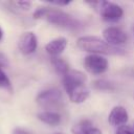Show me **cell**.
I'll list each match as a JSON object with an SVG mask.
<instances>
[{
  "label": "cell",
  "mask_w": 134,
  "mask_h": 134,
  "mask_svg": "<svg viewBox=\"0 0 134 134\" xmlns=\"http://www.w3.org/2000/svg\"><path fill=\"white\" fill-rule=\"evenodd\" d=\"M57 134H61V133H57Z\"/></svg>",
  "instance_id": "603a6c76"
},
{
  "label": "cell",
  "mask_w": 134,
  "mask_h": 134,
  "mask_svg": "<svg viewBox=\"0 0 134 134\" xmlns=\"http://www.w3.org/2000/svg\"><path fill=\"white\" fill-rule=\"evenodd\" d=\"M0 88H10V81L0 67Z\"/></svg>",
  "instance_id": "2e32d148"
},
{
  "label": "cell",
  "mask_w": 134,
  "mask_h": 134,
  "mask_svg": "<svg viewBox=\"0 0 134 134\" xmlns=\"http://www.w3.org/2000/svg\"><path fill=\"white\" fill-rule=\"evenodd\" d=\"M14 4L21 10H28L31 6V3L29 1H16Z\"/></svg>",
  "instance_id": "e0dca14e"
},
{
  "label": "cell",
  "mask_w": 134,
  "mask_h": 134,
  "mask_svg": "<svg viewBox=\"0 0 134 134\" xmlns=\"http://www.w3.org/2000/svg\"><path fill=\"white\" fill-rule=\"evenodd\" d=\"M13 134H31L30 132H28L27 130L25 129H22V128H16L13 132Z\"/></svg>",
  "instance_id": "ffe728a7"
},
{
  "label": "cell",
  "mask_w": 134,
  "mask_h": 134,
  "mask_svg": "<svg viewBox=\"0 0 134 134\" xmlns=\"http://www.w3.org/2000/svg\"><path fill=\"white\" fill-rule=\"evenodd\" d=\"M32 16L34 19H43L57 27L69 31H77L82 28V23L77 19L60 8L42 6L37 8Z\"/></svg>",
  "instance_id": "6da1fadb"
},
{
  "label": "cell",
  "mask_w": 134,
  "mask_h": 134,
  "mask_svg": "<svg viewBox=\"0 0 134 134\" xmlns=\"http://www.w3.org/2000/svg\"><path fill=\"white\" fill-rule=\"evenodd\" d=\"M37 117L40 121L48 126H58L61 122V115L55 111L44 110L37 114Z\"/></svg>",
  "instance_id": "7c38bea8"
},
{
  "label": "cell",
  "mask_w": 134,
  "mask_h": 134,
  "mask_svg": "<svg viewBox=\"0 0 134 134\" xmlns=\"http://www.w3.org/2000/svg\"><path fill=\"white\" fill-rule=\"evenodd\" d=\"M84 66L92 74H102L108 69V60L99 54H88L84 59Z\"/></svg>",
  "instance_id": "5b68a950"
},
{
  "label": "cell",
  "mask_w": 134,
  "mask_h": 134,
  "mask_svg": "<svg viewBox=\"0 0 134 134\" xmlns=\"http://www.w3.org/2000/svg\"><path fill=\"white\" fill-rule=\"evenodd\" d=\"M91 5L95 6V9L98 10L103 20L108 22H116L121 19L124 16V9L120 5L110 2V1H99L92 2Z\"/></svg>",
  "instance_id": "277c9868"
},
{
  "label": "cell",
  "mask_w": 134,
  "mask_h": 134,
  "mask_svg": "<svg viewBox=\"0 0 134 134\" xmlns=\"http://www.w3.org/2000/svg\"><path fill=\"white\" fill-rule=\"evenodd\" d=\"M51 5H57V6H65L70 3V1H51L49 2Z\"/></svg>",
  "instance_id": "d6986e66"
},
{
  "label": "cell",
  "mask_w": 134,
  "mask_h": 134,
  "mask_svg": "<svg viewBox=\"0 0 134 134\" xmlns=\"http://www.w3.org/2000/svg\"><path fill=\"white\" fill-rule=\"evenodd\" d=\"M51 64H52L53 68L55 69V71L58 73H60L62 76H64L70 70L68 63L64 59H62L60 57H58V58H51Z\"/></svg>",
  "instance_id": "5bb4252c"
},
{
  "label": "cell",
  "mask_w": 134,
  "mask_h": 134,
  "mask_svg": "<svg viewBox=\"0 0 134 134\" xmlns=\"http://www.w3.org/2000/svg\"><path fill=\"white\" fill-rule=\"evenodd\" d=\"M93 87L96 89V90H99V91H114L115 90V86L112 82L108 81V80H105V79H99V80H96L93 82Z\"/></svg>",
  "instance_id": "9a60e30c"
},
{
  "label": "cell",
  "mask_w": 134,
  "mask_h": 134,
  "mask_svg": "<svg viewBox=\"0 0 134 134\" xmlns=\"http://www.w3.org/2000/svg\"><path fill=\"white\" fill-rule=\"evenodd\" d=\"M128 118H129L128 111L122 106L113 107L112 110L110 111L109 115H108V121L112 126L117 127V128L121 127V126H125L128 121Z\"/></svg>",
  "instance_id": "9c48e42d"
},
{
  "label": "cell",
  "mask_w": 134,
  "mask_h": 134,
  "mask_svg": "<svg viewBox=\"0 0 134 134\" xmlns=\"http://www.w3.org/2000/svg\"><path fill=\"white\" fill-rule=\"evenodd\" d=\"M133 31H134V27H133Z\"/></svg>",
  "instance_id": "cb8c5ba5"
},
{
  "label": "cell",
  "mask_w": 134,
  "mask_h": 134,
  "mask_svg": "<svg viewBox=\"0 0 134 134\" xmlns=\"http://www.w3.org/2000/svg\"><path fill=\"white\" fill-rule=\"evenodd\" d=\"M115 134H134V130L132 128H130L129 126L125 125V126L118 127Z\"/></svg>",
  "instance_id": "ac0fdd59"
},
{
  "label": "cell",
  "mask_w": 134,
  "mask_h": 134,
  "mask_svg": "<svg viewBox=\"0 0 134 134\" xmlns=\"http://www.w3.org/2000/svg\"><path fill=\"white\" fill-rule=\"evenodd\" d=\"M66 46H67V40L63 37H59L49 41L45 45V50L50 55V58H58L65 50Z\"/></svg>",
  "instance_id": "30bf717a"
},
{
  "label": "cell",
  "mask_w": 134,
  "mask_h": 134,
  "mask_svg": "<svg viewBox=\"0 0 134 134\" xmlns=\"http://www.w3.org/2000/svg\"><path fill=\"white\" fill-rule=\"evenodd\" d=\"M104 40L113 47H119L128 40L127 34L116 26H108L103 31Z\"/></svg>",
  "instance_id": "8992f818"
},
{
  "label": "cell",
  "mask_w": 134,
  "mask_h": 134,
  "mask_svg": "<svg viewBox=\"0 0 134 134\" xmlns=\"http://www.w3.org/2000/svg\"><path fill=\"white\" fill-rule=\"evenodd\" d=\"M2 39H3V30H2V28L0 26V42L2 41Z\"/></svg>",
  "instance_id": "7402d4cb"
},
{
  "label": "cell",
  "mask_w": 134,
  "mask_h": 134,
  "mask_svg": "<svg viewBox=\"0 0 134 134\" xmlns=\"http://www.w3.org/2000/svg\"><path fill=\"white\" fill-rule=\"evenodd\" d=\"M4 66H7V60L5 55L0 52V67H4Z\"/></svg>",
  "instance_id": "44dd1931"
},
{
  "label": "cell",
  "mask_w": 134,
  "mask_h": 134,
  "mask_svg": "<svg viewBox=\"0 0 134 134\" xmlns=\"http://www.w3.org/2000/svg\"><path fill=\"white\" fill-rule=\"evenodd\" d=\"M76 46L90 54H124L125 51L120 47H113L109 45L104 39L96 36H82L76 40Z\"/></svg>",
  "instance_id": "7a4b0ae2"
},
{
  "label": "cell",
  "mask_w": 134,
  "mask_h": 134,
  "mask_svg": "<svg viewBox=\"0 0 134 134\" xmlns=\"http://www.w3.org/2000/svg\"><path fill=\"white\" fill-rule=\"evenodd\" d=\"M89 89L84 85V86H80V87H76L74 88L72 91H70L68 93V97L69 99L72 102V103H75V104H81L83 102H85L88 96H89Z\"/></svg>",
  "instance_id": "4fadbf2b"
},
{
  "label": "cell",
  "mask_w": 134,
  "mask_h": 134,
  "mask_svg": "<svg viewBox=\"0 0 134 134\" xmlns=\"http://www.w3.org/2000/svg\"><path fill=\"white\" fill-rule=\"evenodd\" d=\"M38 47V39L37 36L32 31L23 32L18 41V48L21 53L28 55L34 53Z\"/></svg>",
  "instance_id": "ba28073f"
},
{
  "label": "cell",
  "mask_w": 134,
  "mask_h": 134,
  "mask_svg": "<svg viewBox=\"0 0 134 134\" xmlns=\"http://www.w3.org/2000/svg\"><path fill=\"white\" fill-rule=\"evenodd\" d=\"M87 81V76L79 70H69L64 76H63V86L67 94L72 91L74 88L84 86Z\"/></svg>",
  "instance_id": "52a82bcc"
},
{
  "label": "cell",
  "mask_w": 134,
  "mask_h": 134,
  "mask_svg": "<svg viewBox=\"0 0 134 134\" xmlns=\"http://www.w3.org/2000/svg\"><path fill=\"white\" fill-rule=\"evenodd\" d=\"M36 102L42 108L53 111V109H58L63 105V95L58 88H49L39 92Z\"/></svg>",
  "instance_id": "3957f363"
},
{
  "label": "cell",
  "mask_w": 134,
  "mask_h": 134,
  "mask_svg": "<svg viewBox=\"0 0 134 134\" xmlns=\"http://www.w3.org/2000/svg\"><path fill=\"white\" fill-rule=\"evenodd\" d=\"M71 132L72 134H102V131L89 119H82L74 124L71 128Z\"/></svg>",
  "instance_id": "8fae6325"
}]
</instances>
